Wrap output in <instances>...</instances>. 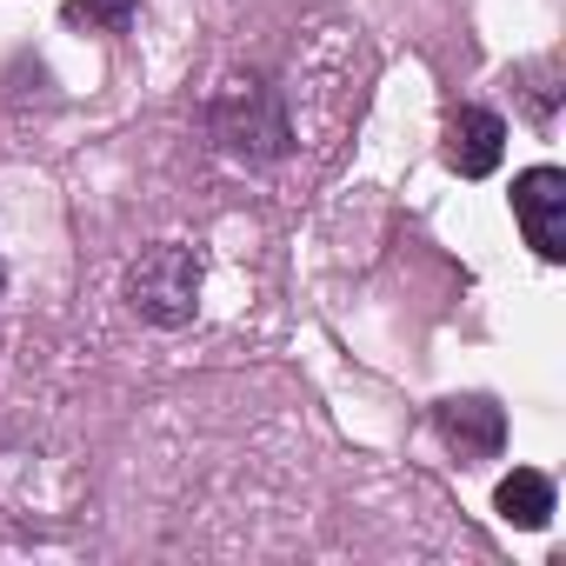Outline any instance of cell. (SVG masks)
<instances>
[{"mask_svg":"<svg viewBox=\"0 0 566 566\" xmlns=\"http://www.w3.org/2000/svg\"><path fill=\"white\" fill-rule=\"evenodd\" d=\"M127 307H134L147 327H187L193 307H200V253L180 247V240L147 247V253L127 266Z\"/></svg>","mask_w":566,"mask_h":566,"instance_id":"7a4b0ae2","label":"cell"},{"mask_svg":"<svg viewBox=\"0 0 566 566\" xmlns=\"http://www.w3.org/2000/svg\"><path fill=\"white\" fill-rule=\"evenodd\" d=\"M207 134L227 160H247V167H273L294 154V120L260 74H227L207 94Z\"/></svg>","mask_w":566,"mask_h":566,"instance_id":"6da1fadb","label":"cell"},{"mask_svg":"<svg viewBox=\"0 0 566 566\" xmlns=\"http://www.w3.org/2000/svg\"><path fill=\"white\" fill-rule=\"evenodd\" d=\"M433 427H440V440H447L460 460H493V453L506 447V413H500L486 394H453V400H440V407H433Z\"/></svg>","mask_w":566,"mask_h":566,"instance_id":"277c9868","label":"cell"},{"mask_svg":"<svg viewBox=\"0 0 566 566\" xmlns=\"http://www.w3.org/2000/svg\"><path fill=\"white\" fill-rule=\"evenodd\" d=\"M493 506H500V520H506V526L539 533V526L553 520V480H546L539 467H513V473L493 486Z\"/></svg>","mask_w":566,"mask_h":566,"instance_id":"8992f818","label":"cell"},{"mask_svg":"<svg viewBox=\"0 0 566 566\" xmlns=\"http://www.w3.org/2000/svg\"><path fill=\"white\" fill-rule=\"evenodd\" d=\"M0 287H8V273H0Z\"/></svg>","mask_w":566,"mask_h":566,"instance_id":"ba28073f","label":"cell"},{"mask_svg":"<svg viewBox=\"0 0 566 566\" xmlns=\"http://www.w3.org/2000/svg\"><path fill=\"white\" fill-rule=\"evenodd\" d=\"M513 220L539 260H566V174L559 167L513 174Z\"/></svg>","mask_w":566,"mask_h":566,"instance_id":"3957f363","label":"cell"},{"mask_svg":"<svg viewBox=\"0 0 566 566\" xmlns=\"http://www.w3.org/2000/svg\"><path fill=\"white\" fill-rule=\"evenodd\" d=\"M500 154H506V120L493 107H460L447 120V167L460 180H486L500 167Z\"/></svg>","mask_w":566,"mask_h":566,"instance_id":"5b68a950","label":"cell"},{"mask_svg":"<svg viewBox=\"0 0 566 566\" xmlns=\"http://www.w3.org/2000/svg\"><path fill=\"white\" fill-rule=\"evenodd\" d=\"M67 28H87V34H120L134 21V0H67Z\"/></svg>","mask_w":566,"mask_h":566,"instance_id":"52a82bcc","label":"cell"}]
</instances>
